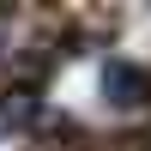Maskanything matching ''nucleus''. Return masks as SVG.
I'll use <instances>...</instances> for the list:
<instances>
[{
    "label": "nucleus",
    "instance_id": "1",
    "mask_svg": "<svg viewBox=\"0 0 151 151\" xmlns=\"http://www.w3.org/2000/svg\"><path fill=\"white\" fill-rule=\"evenodd\" d=\"M36 115H42V97H36V85H30V79L0 85V139H6V133H24Z\"/></svg>",
    "mask_w": 151,
    "mask_h": 151
},
{
    "label": "nucleus",
    "instance_id": "2",
    "mask_svg": "<svg viewBox=\"0 0 151 151\" xmlns=\"http://www.w3.org/2000/svg\"><path fill=\"white\" fill-rule=\"evenodd\" d=\"M109 91H121L115 103H139V91H145V79H139V73H127V67H115V73H109Z\"/></svg>",
    "mask_w": 151,
    "mask_h": 151
}]
</instances>
